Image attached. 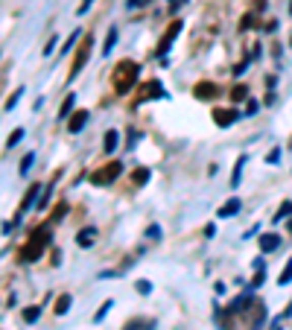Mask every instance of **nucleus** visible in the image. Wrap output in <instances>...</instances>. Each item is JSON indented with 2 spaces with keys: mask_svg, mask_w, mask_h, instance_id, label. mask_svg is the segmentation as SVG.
I'll return each instance as SVG.
<instances>
[{
  "mask_svg": "<svg viewBox=\"0 0 292 330\" xmlns=\"http://www.w3.org/2000/svg\"><path fill=\"white\" fill-rule=\"evenodd\" d=\"M120 173H123V164H120V161H108V164L100 167L96 173H91V181L103 187V184H111V181H114V178L120 176Z\"/></svg>",
  "mask_w": 292,
  "mask_h": 330,
  "instance_id": "obj_4",
  "label": "nucleus"
},
{
  "mask_svg": "<svg viewBox=\"0 0 292 330\" xmlns=\"http://www.w3.org/2000/svg\"><path fill=\"white\" fill-rule=\"evenodd\" d=\"M146 178H149V170H146V167H140V170H135V184H143Z\"/></svg>",
  "mask_w": 292,
  "mask_h": 330,
  "instance_id": "obj_23",
  "label": "nucleus"
},
{
  "mask_svg": "<svg viewBox=\"0 0 292 330\" xmlns=\"http://www.w3.org/2000/svg\"><path fill=\"white\" fill-rule=\"evenodd\" d=\"M88 56H91V36H85L82 38V44L76 47V56H73V61H70L68 79H76V76H79V71L88 64Z\"/></svg>",
  "mask_w": 292,
  "mask_h": 330,
  "instance_id": "obj_3",
  "label": "nucleus"
},
{
  "mask_svg": "<svg viewBox=\"0 0 292 330\" xmlns=\"http://www.w3.org/2000/svg\"><path fill=\"white\" fill-rule=\"evenodd\" d=\"M243 167H245V155H240V158H237V167H234V176H231V187L240 184V173H243Z\"/></svg>",
  "mask_w": 292,
  "mask_h": 330,
  "instance_id": "obj_16",
  "label": "nucleus"
},
{
  "mask_svg": "<svg viewBox=\"0 0 292 330\" xmlns=\"http://www.w3.org/2000/svg\"><path fill=\"white\" fill-rule=\"evenodd\" d=\"M47 243H50V228H38V231H33L29 240L18 248V260H21V263H33V260H38Z\"/></svg>",
  "mask_w": 292,
  "mask_h": 330,
  "instance_id": "obj_2",
  "label": "nucleus"
},
{
  "mask_svg": "<svg viewBox=\"0 0 292 330\" xmlns=\"http://www.w3.org/2000/svg\"><path fill=\"white\" fill-rule=\"evenodd\" d=\"M289 211H292V202H283V205H280V211L275 213V219H283V216H286Z\"/></svg>",
  "mask_w": 292,
  "mask_h": 330,
  "instance_id": "obj_26",
  "label": "nucleus"
},
{
  "mask_svg": "<svg viewBox=\"0 0 292 330\" xmlns=\"http://www.w3.org/2000/svg\"><path fill=\"white\" fill-rule=\"evenodd\" d=\"M73 103H76V96H73V94L64 96V106H61V111H58V117H68L70 111H73Z\"/></svg>",
  "mask_w": 292,
  "mask_h": 330,
  "instance_id": "obj_17",
  "label": "nucleus"
},
{
  "mask_svg": "<svg viewBox=\"0 0 292 330\" xmlns=\"http://www.w3.org/2000/svg\"><path fill=\"white\" fill-rule=\"evenodd\" d=\"M289 281H292V260L286 263V266H283V272H280V278H278V283H280V286H286Z\"/></svg>",
  "mask_w": 292,
  "mask_h": 330,
  "instance_id": "obj_18",
  "label": "nucleus"
},
{
  "mask_svg": "<svg viewBox=\"0 0 292 330\" xmlns=\"http://www.w3.org/2000/svg\"><path fill=\"white\" fill-rule=\"evenodd\" d=\"M91 3H93V0H82V6H79V9H76V12H88V9H91Z\"/></svg>",
  "mask_w": 292,
  "mask_h": 330,
  "instance_id": "obj_31",
  "label": "nucleus"
},
{
  "mask_svg": "<svg viewBox=\"0 0 292 330\" xmlns=\"http://www.w3.org/2000/svg\"><path fill=\"white\" fill-rule=\"evenodd\" d=\"M128 6H143V0H128Z\"/></svg>",
  "mask_w": 292,
  "mask_h": 330,
  "instance_id": "obj_33",
  "label": "nucleus"
},
{
  "mask_svg": "<svg viewBox=\"0 0 292 330\" xmlns=\"http://www.w3.org/2000/svg\"><path fill=\"white\" fill-rule=\"evenodd\" d=\"M76 38H79V32H73V36L68 38V44H64V50H61V53H70V47L76 44Z\"/></svg>",
  "mask_w": 292,
  "mask_h": 330,
  "instance_id": "obj_29",
  "label": "nucleus"
},
{
  "mask_svg": "<svg viewBox=\"0 0 292 330\" xmlns=\"http://www.w3.org/2000/svg\"><path fill=\"white\" fill-rule=\"evenodd\" d=\"M114 41H117V29H111V32H108V41H105V47H103V53H111Z\"/></svg>",
  "mask_w": 292,
  "mask_h": 330,
  "instance_id": "obj_25",
  "label": "nucleus"
},
{
  "mask_svg": "<svg viewBox=\"0 0 292 330\" xmlns=\"http://www.w3.org/2000/svg\"><path fill=\"white\" fill-rule=\"evenodd\" d=\"M213 120H216L219 126H231L234 120H237V111H231V108H216V111H213Z\"/></svg>",
  "mask_w": 292,
  "mask_h": 330,
  "instance_id": "obj_9",
  "label": "nucleus"
},
{
  "mask_svg": "<svg viewBox=\"0 0 292 330\" xmlns=\"http://www.w3.org/2000/svg\"><path fill=\"white\" fill-rule=\"evenodd\" d=\"M278 246H280L278 234H263L260 237V248H263V251H275Z\"/></svg>",
  "mask_w": 292,
  "mask_h": 330,
  "instance_id": "obj_13",
  "label": "nucleus"
},
{
  "mask_svg": "<svg viewBox=\"0 0 292 330\" xmlns=\"http://www.w3.org/2000/svg\"><path fill=\"white\" fill-rule=\"evenodd\" d=\"M18 96H21V88H18V91H15V94L9 96V100H6V111H9V108H15V103H18Z\"/></svg>",
  "mask_w": 292,
  "mask_h": 330,
  "instance_id": "obj_28",
  "label": "nucleus"
},
{
  "mask_svg": "<svg viewBox=\"0 0 292 330\" xmlns=\"http://www.w3.org/2000/svg\"><path fill=\"white\" fill-rule=\"evenodd\" d=\"M38 190H41L38 184H33V187L26 190V196H23V202H21V211H18V216L29 211V205H35V202H41V199H38Z\"/></svg>",
  "mask_w": 292,
  "mask_h": 330,
  "instance_id": "obj_8",
  "label": "nucleus"
},
{
  "mask_svg": "<svg viewBox=\"0 0 292 330\" xmlns=\"http://www.w3.org/2000/svg\"><path fill=\"white\" fill-rule=\"evenodd\" d=\"M138 292H143V295L149 292V281H138Z\"/></svg>",
  "mask_w": 292,
  "mask_h": 330,
  "instance_id": "obj_30",
  "label": "nucleus"
},
{
  "mask_svg": "<svg viewBox=\"0 0 292 330\" xmlns=\"http://www.w3.org/2000/svg\"><path fill=\"white\" fill-rule=\"evenodd\" d=\"M155 96H164L161 85H158V82H146V85H143V88H140V96H138V103H146V100H155Z\"/></svg>",
  "mask_w": 292,
  "mask_h": 330,
  "instance_id": "obj_7",
  "label": "nucleus"
},
{
  "mask_svg": "<svg viewBox=\"0 0 292 330\" xmlns=\"http://www.w3.org/2000/svg\"><path fill=\"white\" fill-rule=\"evenodd\" d=\"M245 96H248V91H245L243 85H237V88L231 91V100H234V103H240V100H245Z\"/></svg>",
  "mask_w": 292,
  "mask_h": 330,
  "instance_id": "obj_21",
  "label": "nucleus"
},
{
  "mask_svg": "<svg viewBox=\"0 0 292 330\" xmlns=\"http://www.w3.org/2000/svg\"><path fill=\"white\" fill-rule=\"evenodd\" d=\"M33 161H35V155H33V152H26V155H23L21 167H18V170H21V176H26V173H29V167H33Z\"/></svg>",
  "mask_w": 292,
  "mask_h": 330,
  "instance_id": "obj_19",
  "label": "nucleus"
},
{
  "mask_svg": "<svg viewBox=\"0 0 292 330\" xmlns=\"http://www.w3.org/2000/svg\"><path fill=\"white\" fill-rule=\"evenodd\" d=\"M237 211H240V199L234 196V199H228V202L219 208V216H222V219H228V216H234Z\"/></svg>",
  "mask_w": 292,
  "mask_h": 330,
  "instance_id": "obj_11",
  "label": "nucleus"
},
{
  "mask_svg": "<svg viewBox=\"0 0 292 330\" xmlns=\"http://www.w3.org/2000/svg\"><path fill=\"white\" fill-rule=\"evenodd\" d=\"M76 243H79L82 248H88L96 243V228H85V231H79V237H76Z\"/></svg>",
  "mask_w": 292,
  "mask_h": 330,
  "instance_id": "obj_10",
  "label": "nucleus"
},
{
  "mask_svg": "<svg viewBox=\"0 0 292 330\" xmlns=\"http://www.w3.org/2000/svg\"><path fill=\"white\" fill-rule=\"evenodd\" d=\"M289 15H292V3H289Z\"/></svg>",
  "mask_w": 292,
  "mask_h": 330,
  "instance_id": "obj_34",
  "label": "nucleus"
},
{
  "mask_svg": "<svg viewBox=\"0 0 292 330\" xmlns=\"http://www.w3.org/2000/svg\"><path fill=\"white\" fill-rule=\"evenodd\" d=\"M85 123H88V111H76V114H73V117H70V123H68V129H70V131H79L82 126H85Z\"/></svg>",
  "mask_w": 292,
  "mask_h": 330,
  "instance_id": "obj_12",
  "label": "nucleus"
},
{
  "mask_svg": "<svg viewBox=\"0 0 292 330\" xmlns=\"http://www.w3.org/2000/svg\"><path fill=\"white\" fill-rule=\"evenodd\" d=\"M181 21H173V24L167 26V32H164L161 36V41H158V47H155V56H164V53H167V50H170V44H173L175 41V36H178V32H181Z\"/></svg>",
  "mask_w": 292,
  "mask_h": 330,
  "instance_id": "obj_5",
  "label": "nucleus"
},
{
  "mask_svg": "<svg viewBox=\"0 0 292 330\" xmlns=\"http://www.w3.org/2000/svg\"><path fill=\"white\" fill-rule=\"evenodd\" d=\"M193 94H196L199 100H213V96H219V85H213V82H199L196 88H193Z\"/></svg>",
  "mask_w": 292,
  "mask_h": 330,
  "instance_id": "obj_6",
  "label": "nucleus"
},
{
  "mask_svg": "<svg viewBox=\"0 0 292 330\" xmlns=\"http://www.w3.org/2000/svg\"><path fill=\"white\" fill-rule=\"evenodd\" d=\"M103 146H105V152H114V146H117V131H114V129H108V131H105Z\"/></svg>",
  "mask_w": 292,
  "mask_h": 330,
  "instance_id": "obj_15",
  "label": "nucleus"
},
{
  "mask_svg": "<svg viewBox=\"0 0 292 330\" xmlns=\"http://www.w3.org/2000/svg\"><path fill=\"white\" fill-rule=\"evenodd\" d=\"M158 234H161V228H158V225H152V228H149V237H152V240H158Z\"/></svg>",
  "mask_w": 292,
  "mask_h": 330,
  "instance_id": "obj_32",
  "label": "nucleus"
},
{
  "mask_svg": "<svg viewBox=\"0 0 292 330\" xmlns=\"http://www.w3.org/2000/svg\"><path fill=\"white\" fill-rule=\"evenodd\" d=\"M108 310H111V301H105V304L100 307V310H96V316H93V321H100V318H103L105 313H108Z\"/></svg>",
  "mask_w": 292,
  "mask_h": 330,
  "instance_id": "obj_27",
  "label": "nucleus"
},
{
  "mask_svg": "<svg viewBox=\"0 0 292 330\" xmlns=\"http://www.w3.org/2000/svg\"><path fill=\"white\" fill-rule=\"evenodd\" d=\"M68 310H70V295H58L56 304H53V313H56V316H64Z\"/></svg>",
  "mask_w": 292,
  "mask_h": 330,
  "instance_id": "obj_14",
  "label": "nucleus"
},
{
  "mask_svg": "<svg viewBox=\"0 0 292 330\" xmlns=\"http://www.w3.org/2000/svg\"><path fill=\"white\" fill-rule=\"evenodd\" d=\"M38 313H41L38 307H26V310H23V321H26V324H29V321H35V318H38Z\"/></svg>",
  "mask_w": 292,
  "mask_h": 330,
  "instance_id": "obj_20",
  "label": "nucleus"
},
{
  "mask_svg": "<svg viewBox=\"0 0 292 330\" xmlns=\"http://www.w3.org/2000/svg\"><path fill=\"white\" fill-rule=\"evenodd\" d=\"M21 138H23V129H15V131H12V135H9V138H6V146H9V149H12L15 143L21 141Z\"/></svg>",
  "mask_w": 292,
  "mask_h": 330,
  "instance_id": "obj_22",
  "label": "nucleus"
},
{
  "mask_svg": "<svg viewBox=\"0 0 292 330\" xmlns=\"http://www.w3.org/2000/svg\"><path fill=\"white\" fill-rule=\"evenodd\" d=\"M138 61H132V59H123V61H117V68L111 71V88H114V94H128L135 85H138Z\"/></svg>",
  "mask_w": 292,
  "mask_h": 330,
  "instance_id": "obj_1",
  "label": "nucleus"
},
{
  "mask_svg": "<svg viewBox=\"0 0 292 330\" xmlns=\"http://www.w3.org/2000/svg\"><path fill=\"white\" fill-rule=\"evenodd\" d=\"M64 211H68V205H58L56 211H53V216H50V225H53V222H58V219L64 216Z\"/></svg>",
  "mask_w": 292,
  "mask_h": 330,
  "instance_id": "obj_24",
  "label": "nucleus"
}]
</instances>
